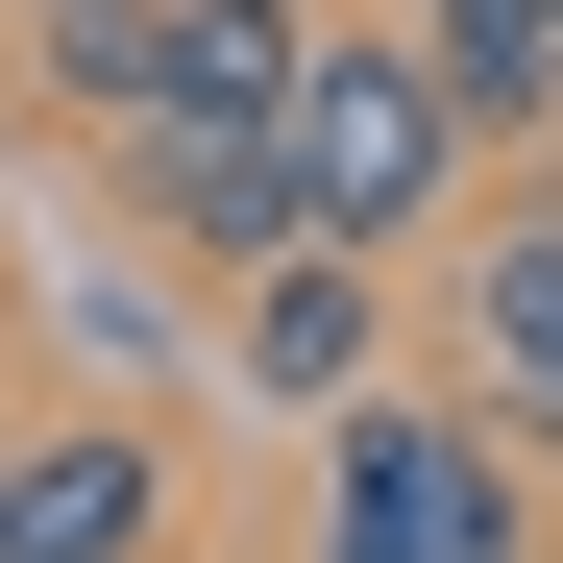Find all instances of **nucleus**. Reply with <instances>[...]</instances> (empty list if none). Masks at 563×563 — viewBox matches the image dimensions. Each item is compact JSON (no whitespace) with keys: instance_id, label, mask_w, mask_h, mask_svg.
Segmentation results:
<instances>
[{"instance_id":"1","label":"nucleus","mask_w":563,"mask_h":563,"mask_svg":"<svg viewBox=\"0 0 563 563\" xmlns=\"http://www.w3.org/2000/svg\"><path fill=\"white\" fill-rule=\"evenodd\" d=\"M465 99H441V49L417 25H319V74H295V197H319V245H465Z\"/></svg>"},{"instance_id":"2","label":"nucleus","mask_w":563,"mask_h":563,"mask_svg":"<svg viewBox=\"0 0 563 563\" xmlns=\"http://www.w3.org/2000/svg\"><path fill=\"white\" fill-rule=\"evenodd\" d=\"M319 563H539L515 441H490V417H417V393L319 417Z\"/></svg>"},{"instance_id":"3","label":"nucleus","mask_w":563,"mask_h":563,"mask_svg":"<svg viewBox=\"0 0 563 563\" xmlns=\"http://www.w3.org/2000/svg\"><path fill=\"white\" fill-rule=\"evenodd\" d=\"M441 343H465V393H490V441L563 490V172L465 197V245H441Z\"/></svg>"},{"instance_id":"4","label":"nucleus","mask_w":563,"mask_h":563,"mask_svg":"<svg viewBox=\"0 0 563 563\" xmlns=\"http://www.w3.org/2000/svg\"><path fill=\"white\" fill-rule=\"evenodd\" d=\"M123 221L172 245V269H295L319 245V197H295V123H123Z\"/></svg>"},{"instance_id":"5","label":"nucleus","mask_w":563,"mask_h":563,"mask_svg":"<svg viewBox=\"0 0 563 563\" xmlns=\"http://www.w3.org/2000/svg\"><path fill=\"white\" fill-rule=\"evenodd\" d=\"M172 539V417H25V465H0V563H147Z\"/></svg>"},{"instance_id":"6","label":"nucleus","mask_w":563,"mask_h":563,"mask_svg":"<svg viewBox=\"0 0 563 563\" xmlns=\"http://www.w3.org/2000/svg\"><path fill=\"white\" fill-rule=\"evenodd\" d=\"M221 367H245L269 417H367V367H393V269H367V245H295V269H245Z\"/></svg>"},{"instance_id":"7","label":"nucleus","mask_w":563,"mask_h":563,"mask_svg":"<svg viewBox=\"0 0 563 563\" xmlns=\"http://www.w3.org/2000/svg\"><path fill=\"white\" fill-rule=\"evenodd\" d=\"M0 465H25V417H0Z\"/></svg>"}]
</instances>
